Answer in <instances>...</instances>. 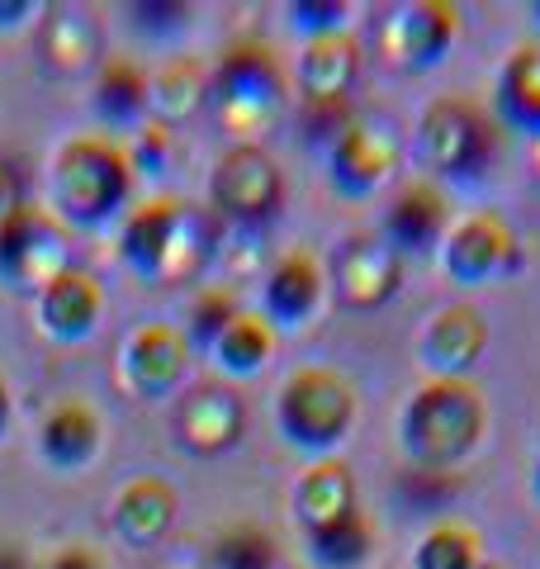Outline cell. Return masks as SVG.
Masks as SVG:
<instances>
[{"instance_id": "d4e9b609", "label": "cell", "mask_w": 540, "mask_h": 569, "mask_svg": "<svg viewBox=\"0 0 540 569\" xmlns=\"http://www.w3.org/2000/svg\"><path fill=\"white\" fill-rule=\"evenodd\" d=\"M90 110H96V119H100L110 133L142 129V123H148V71H138L129 58L100 62Z\"/></svg>"}, {"instance_id": "f1b7e54d", "label": "cell", "mask_w": 540, "mask_h": 569, "mask_svg": "<svg viewBox=\"0 0 540 569\" xmlns=\"http://www.w3.org/2000/svg\"><path fill=\"white\" fill-rule=\"evenodd\" d=\"M479 565V537L460 522H437L412 550V569H474Z\"/></svg>"}, {"instance_id": "e575fe53", "label": "cell", "mask_w": 540, "mask_h": 569, "mask_svg": "<svg viewBox=\"0 0 540 569\" xmlns=\"http://www.w3.org/2000/svg\"><path fill=\"white\" fill-rule=\"evenodd\" d=\"M48 569H104V560L90 546H62L58 556H52Z\"/></svg>"}, {"instance_id": "836d02e7", "label": "cell", "mask_w": 540, "mask_h": 569, "mask_svg": "<svg viewBox=\"0 0 540 569\" xmlns=\"http://www.w3.org/2000/svg\"><path fill=\"white\" fill-rule=\"evenodd\" d=\"M129 24L142 39H167V33L186 29V6H167V0H152V6H129Z\"/></svg>"}, {"instance_id": "d6a6232c", "label": "cell", "mask_w": 540, "mask_h": 569, "mask_svg": "<svg viewBox=\"0 0 540 569\" xmlns=\"http://www.w3.org/2000/svg\"><path fill=\"white\" fill-rule=\"evenodd\" d=\"M351 104H303V133H309V142H318V148H332V142L347 133L351 123Z\"/></svg>"}, {"instance_id": "cb8c5ba5", "label": "cell", "mask_w": 540, "mask_h": 569, "mask_svg": "<svg viewBox=\"0 0 540 569\" xmlns=\"http://www.w3.org/2000/svg\"><path fill=\"white\" fill-rule=\"evenodd\" d=\"M322 305V266L309 252H290L266 276V323L303 328Z\"/></svg>"}, {"instance_id": "ba28073f", "label": "cell", "mask_w": 540, "mask_h": 569, "mask_svg": "<svg viewBox=\"0 0 540 569\" xmlns=\"http://www.w3.org/2000/svg\"><path fill=\"white\" fill-rule=\"evenodd\" d=\"M209 200L219 209V219L242 223V228L276 219V209L284 204V176L276 167V157H270L261 142L228 148L209 176Z\"/></svg>"}, {"instance_id": "277c9868", "label": "cell", "mask_w": 540, "mask_h": 569, "mask_svg": "<svg viewBox=\"0 0 540 569\" xmlns=\"http://www.w3.org/2000/svg\"><path fill=\"white\" fill-rule=\"evenodd\" d=\"M209 119L232 138V148H251L284 114V71L261 43H242L209 71Z\"/></svg>"}, {"instance_id": "7bdbcfd3", "label": "cell", "mask_w": 540, "mask_h": 569, "mask_svg": "<svg viewBox=\"0 0 540 569\" xmlns=\"http://www.w3.org/2000/svg\"><path fill=\"white\" fill-rule=\"evenodd\" d=\"M474 569H498V565H483V560H479V565H474Z\"/></svg>"}, {"instance_id": "4fadbf2b", "label": "cell", "mask_w": 540, "mask_h": 569, "mask_svg": "<svg viewBox=\"0 0 540 569\" xmlns=\"http://www.w3.org/2000/svg\"><path fill=\"white\" fill-rule=\"evenodd\" d=\"M332 284L337 299L356 313L384 309L403 284V257L384 238H347L332 257Z\"/></svg>"}, {"instance_id": "e0dca14e", "label": "cell", "mask_w": 540, "mask_h": 569, "mask_svg": "<svg viewBox=\"0 0 540 569\" xmlns=\"http://www.w3.org/2000/svg\"><path fill=\"white\" fill-rule=\"evenodd\" d=\"M450 233V209L437 186L412 181L399 190V200L384 209V242L399 257H431Z\"/></svg>"}, {"instance_id": "ab89813d", "label": "cell", "mask_w": 540, "mask_h": 569, "mask_svg": "<svg viewBox=\"0 0 540 569\" xmlns=\"http://www.w3.org/2000/svg\"><path fill=\"white\" fill-rule=\"evenodd\" d=\"M6 422H10V395H6V385H0V437H6Z\"/></svg>"}, {"instance_id": "44dd1931", "label": "cell", "mask_w": 540, "mask_h": 569, "mask_svg": "<svg viewBox=\"0 0 540 569\" xmlns=\"http://www.w3.org/2000/svg\"><path fill=\"white\" fill-rule=\"evenodd\" d=\"M100 313H104V295L100 284L81 276V271H67L48 284L39 295V323L52 342H86L90 332L100 328Z\"/></svg>"}, {"instance_id": "d590c367", "label": "cell", "mask_w": 540, "mask_h": 569, "mask_svg": "<svg viewBox=\"0 0 540 569\" xmlns=\"http://www.w3.org/2000/svg\"><path fill=\"white\" fill-rule=\"evenodd\" d=\"M33 14L29 0H0V29H20Z\"/></svg>"}, {"instance_id": "603a6c76", "label": "cell", "mask_w": 540, "mask_h": 569, "mask_svg": "<svg viewBox=\"0 0 540 569\" xmlns=\"http://www.w3.org/2000/svg\"><path fill=\"white\" fill-rule=\"evenodd\" d=\"M209 104V71L194 58H171L148 77V119L157 129H186Z\"/></svg>"}, {"instance_id": "83f0119b", "label": "cell", "mask_w": 540, "mask_h": 569, "mask_svg": "<svg viewBox=\"0 0 540 569\" xmlns=\"http://www.w3.org/2000/svg\"><path fill=\"white\" fill-rule=\"evenodd\" d=\"M374 550V531L366 512H351L347 522L309 531V556L318 569H360Z\"/></svg>"}, {"instance_id": "7a4b0ae2", "label": "cell", "mask_w": 540, "mask_h": 569, "mask_svg": "<svg viewBox=\"0 0 540 569\" xmlns=\"http://www.w3.org/2000/svg\"><path fill=\"white\" fill-rule=\"evenodd\" d=\"M219 228L180 200H148L123 223V261L148 284H186L209 266Z\"/></svg>"}, {"instance_id": "d6986e66", "label": "cell", "mask_w": 540, "mask_h": 569, "mask_svg": "<svg viewBox=\"0 0 540 569\" xmlns=\"http://www.w3.org/2000/svg\"><path fill=\"white\" fill-rule=\"evenodd\" d=\"M176 512H180V503H176V489L167 485V479L138 475L114 498V531H119L123 546L152 550V546H161L171 537Z\"/></svg>"}, {"instance_id": "f546056e", "label": "cell", "mask_w": 540, "mask_h": 569, "mask_svg": "<svg viewBox=\"0 0 540 569\" xmlns=\"http://www.w3.org/2000/svg\"><path fill=\"white\" fill-rule=\"evenodd\" d=\"M213 569H280V565H276V546H270L266 531L232 527L213 546Z\"/></svg>"}, {"instance_id": "4dcf8cb0", "label": "cell", "mask_w": 540, "mask_h": 569, "mask_svg": "<svg viewBox=\"0 0 540 569\" xmlns=\"http://www.w3.org/2000/svg\"><path fill=\"white\" fill-rule=\"evenodd\" d=\"M238 313H242L238 295L223 290V284H204V295L190 305V337L200 347H213V337H219Z\"/></svg>"}, {"instance_id": "1f68e13d", "label": "cell", "mask_w": 540, "mask_h": 569, "mask_svg": "<svg viewBox=\"0 0 540 569\" xmlns=\"http://www.w3.org/2000/svg\"><path fill=\"white\" fill-rule=\"evenodd\" d=\"M347 14L351 6H341V0H294V6H284V20L303 33V43L328 39V33H347Z\"/></svg>"}, {"instance_id": "9c48e42d", "label": "cell", "mask_w": 540, "mask_h": 569, "mask_svg": "<svg viewBox=\"0 0 540 569\" xmlns=\"http://www.w3.org/2000/svg\"><path fill=\"white\" fill-rule=\"evenodd\" d=\"M460 33V10L446 0H412L380 20V52L399 71H431L446 62Z\"/></svg>"}, {"instance_id": "6da1fadb", "label": "cell", "mask_w": 540, "mask_h": 569, "mask_svg": "<svg viewBox=\"0 0 540 569\" xmlns=\"http://www.w3.org/2000/svg\"><path fill=\"white\" fill-rule=\"evenodd\" d=\"M489 427V403L470 380H427L399 418V441L408 460L427 475H446L470 460Z\"/></svg>"}, {"instance_id": "7402d4cb", "label": "cell", "mask_w": 540, "mask_h": 569, "mask_svg": "<svg viewBox=\"0 0 540 569\" xmlns=\"http://www.w3.org/2000/svg\"><path fill=\"white\" fill-rule=\"evenodd\" d=\"M351 512H360L351 470L341 466V460H328V456L313 460L294 485V518L303 522V531L337 527V522H347Z\"/></svg>"}, {"instance_id": "ac0fdd59", "label": "cell", "mask_w": 540, "mask_h": 569, "mask_svg": "<svg viewBox=\"0 0 540 569\" xmlns=\"http://www.w3.org/2000/svg\"><path fill=\"white\" fill-rule=\"evenodd\" d=\"M39 62L48 77H86L100 67V29L77 6H52L39 20Z\"/></svg>"}, {"instance_id": "7c38bea8", "label": "cell", "mask_w": 540, "mask_h": 569, "mask_svg": "<svg viewBox=\"0 0 540 569\" xmlns=\"http://www.w3.org/2000/svg\"><path fill=\"white\" fill-rule=\"evenodd\" d=\"M446 276L460 284H489L508 276L517 266V233L502 223V213L479 209L470 219H460L441 242Z\"/></svg>"}, {"instance_id": "5bb4252c", "label": "cell", "mask_w": 540, "mask_h": 569, "mask_svg": "<svg viewBox=\"0 0 540 569\" xmlns=\"http://www.w3.org/2000/svg\"><path fill=\"white\" fill-rule=\"evenodd\" d=\"M489 351V318L474 305H446L431 313L422 332V361L431 366V380H464Z\"/></svg>"}, {"instance_id": "b9f144b4", "label": "cell", "mask_w": 540, "mask_h": 569, "mask_svg": "<svg viewBox=\"0 0 540 569\" xmlns=\"http://www.w3.org/2000/svg\"><path fill=\"white\" fill-rule=\"evenodd\" d=\"M531 14H536V24H540V6H531Z\"/></svg>"}, {"instance_id": "484cf974", "label": "cell", "mask_w": 540, "mask_h": 569, "mask_svg": "<svg viewBox=\"0 0 540 569\" xmlns=\"http://www.w3.org/2000/svg\"><path fill=\"white\" fill-rule=\"evenodd\" d=\"M498 114L527 138L540 133V43H521L498 71Z\"/></svg>"}, {"instance_id": "5b68a950", "label": "cell", "mask_w": 540, "mask_h": 569, "mask_svg": "<svg viewBox=\"0 0 540 569\" xmlns=\"http://www.w3.org/2000/svg\"><path fill=\"white\" fill-rule=\"evenodd\" d=\"M276 422L280 437L299 451L328 456L332 447H341V437L351 432L356 422V395L351 385L328 366H303L284 380L280 399H276Z\"/></svg>"}, {"instance_id": "30bf717a", "label": "cell", "mask_w": 540, "mask_h": 569, "mask_svg": "<svg viewBox=\"0 0 540 569\" xmlns=\"http://www.w3.org/2000/svg\"><path fill=\"white\" fill-rule=\"evenodd\" d=\"M393 162H399V129L374 114L351 119L347 133L328 148V176L347 200H366L380 190L393 176Z\"/></svg>"}, {"instance_id": "8d00e7d4", "label": "cell", "mask_w": 540, "mask_h": 569, "mask_svg": "<svg viewBox=\"0 0 540 569\" xmlns=\"http://www.w3.org/2000/svg\"><path fill=\"white\" fill-rule=\"evenodd\" d=\"M14 204H20V200H14V181H10V171L0 167V219H6Z\"/></svg>"}, {"instance_id": "2e32d148", "label": "cell", "mask_w": 540, "mask_h": 569, "mask_svg": "<svg viewBox=\"0 0 540 569\" xmlns=\"http://www.w3.org/2000/svg\"><path fill=\"white\" fill-rule=\"evenodd\" d=\"M360 77V48L351 33H328L309 39L294 62V86L303 104H347Z\"/></svg>"}, {"instance_id": "3957f363", "label": "cell", "mask_w": 540, "mask_h": 569, "mask_svg": "<svg viewBox=\"0 0 540 569\" xmlns=\"http://www.w3.org/2000/svg\"><path fill=\"white\" fill-rule=\"evenodd\" d=\"M52 213L62 228H100L129 204L133 162L104 133H81L52 157Z\"/></svg>"}, {"instance_id": "8992f818", "label": "cell", "mask_w": 540, "mask_h": 569, "mask_svg": "<svg viewBox=\"0 0 540 569\" xmlns=\"http://www.w3.org/2000/svg\"><path fill=\"white\" fill-rule=\"evenodd\" d=\"M67 271H71V247L58 213L20 200L0 219V284L14 295H43Z\"/></svg>"}, {"instance_id": "f35d334b", "label": "cell", "mask_w": 540, "mask_h": 569, "mask_svg": "<svg viewBox=\"0 0 540 569\" xmlns=\"http://www.w3.org/2000/svg\"><path fill=\"white\" fill-rule=\"evenodd\" d=\"M0 569H29L20 550H10V546H0Z\"/></svg>"}, {"instance_id": "74e56055", "label": "cell", "mask_w": 540, "mask_h": 569, "mask_svg": "<svg viewBox=\"0 0 540 569\" xmlns=\"http://www.w3.org/2000/svg\"><path fill=\"white\" fill-rule=\"evenodd\" d=\"M527 167H531V181L540 186V133L527 142Z\"/></svg>"}, {"instance_id": "52a82bcc", "label": "cell", "mask_w": 540, "mask_h": 569, "mask_svg": "<svg viewBox=\"0 0 540 569\" xmlns=\"http://www.w3.org/2000/svg\"><path fill=\"white\" fill-rule=\"evenodd\" d=\"M422 162L437 176H479L493 162V123L464 96H437L418 119Z\"/></svg>"}, {"instance_id": "60d3db41", "label": "cell", "mask_w": 540, "mask_h": 569, "mask_svg": "<svg viewBox=\"0 0 540 569\" xmlns=\"http://www.w3.org/2000/svg\"><path fill=\"white\" fill-rule=\"evenodd\" d=\"M536 498H540V466H536Z\"/></svg>"}, {"instance_id": "ffe728a7", "label": "cell", "mask_w": 540, "mask_h": 569, "mask_svg": "<svg viewBox=\"0 0 540 569\" xmlns=\"http://www.w3.org/2000/svg\"><path fill=\"white\" fill-rule=\"evenodd\" d=\"M39 447L43 460L62 475H81L86 466H96V456L104 447L100 418L90 413L81 399H62L58 408H48V418L39 427Z\"/></svg>"}, {"instance_id": "4316f807", "label": "cell", "mask_w": 540, "mask_h": 569, "mask_svg": "<svg viewBox=\"0 0 540 569\" xmlns=\"http://www.w3.org/2000/svg\"><path fill=\"white\" fill-rule=\"evenodd\" d=\"M270 351H276V328L266 323V313H238L232 323L213 337V366L223 370V376L232 380H247V376H261L266 361H270Z\"/></svg>"}, {"instance_id": "9a60e30c", "label": "cell", "mask_w": 540, "mask_h": 569, "mask_svg": "<svg viewBox=\"0 0 540 569\" xmlns=\"http://www.w3.org/2000/svg\"><path fill=\"white\" fill-rule=\"evenodd\" d=\"M186 337H180L171 323H142L138 332H129V342H123V380H129L133 395L142 399H167L171 389L180 385L186 376Z\"/></svg>"}, {"instance_id": "8fae6325", "label": "cell", "mask_w": 540, "mask_h": 569, "mask_svg": "<svg viewBox=\"0 0 540 569\" xmlns=\"http://www.w3.org/2000/svg\"><path fill=\"white\" fill-rule=\"evenodd\" d=\"M171 432H176L180 451H190L200 460L228 456L247 432V403L223 385H200V389H190V395L176 403Z\"/></svg>"}]
</instances>
